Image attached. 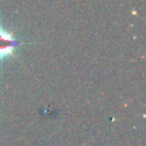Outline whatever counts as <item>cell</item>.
Listing matches in <instances>:
<instances>
[{
  "instance_id": "6da1fadb",
  "label": "cell",
  "mask_w": 146,
  "mask_h": 146,
  "mask_svg": "<svg viewBox=\"0 0 146 146\" xmlns=\"http://www.w3.org/2000/svg\"><path fill=\"white\" fill-rule=\"evenodd\" d=\"M18 42L10 32L0 26V60L11 56Z\"/></svg>"
}]
</instances>
